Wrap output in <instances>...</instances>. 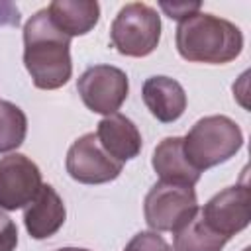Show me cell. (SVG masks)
Masks as SVG:
<instances>
[{"instance_id":"obj_1","label":"cell","mask_w":251,"mask_h":251,"mask_svg":"<svg viewBox=\"0 0 251 251\" xmlns=\"http://www.w3.org/2000/svg\"><path fill=\"white\" fill-rule=\"evenodd\" d=\"M24 65L41 90H57L73 75L71 37L55 27L47 8L37 10L24 25Z\"/></svg>"},{"instance_id":"obj_2","label":"cell","mask_w":251,"mask_h":251,"mask_svg":"<svg viewBox=\"0 0 251 251\" xmlns=\"http://www.w3.org/2000/svg\"><path fill=\"white\" fill-rule=\"evenodd\" d=\"M175 41L178 55L190 63L226 65L237 59L243 49L241 29L229 20L206 12L178 22Z\"/></svg>"},{"instance_id":"obj_3","label":"cell","mask_w":251,"mask_h":251,"mask_svg":"<svg viewBox=\"0 0 251 251\" xmlns=\"http://www.w3.org/2000/svg\"><path fill=\"white\" fill-rule=\"evenodd\" d=\"M241 145L243 131L227 116L200 118L182 137L184 157L198 173L229 161Z\"/></svg>"},{"instance_id":"obj_4","label":"cell","mask_w":251,"mask_h":251,"mask_svg":"<svg viewBox=\"0 0 251 251\" xmlns=\"http://www.w3.org/2000/svg\"><path fill=\"white\" fill-rule=\"evenodd\" d=\"M161 39V18L155 8L143 2H129L120 8L110 25L112 47L126 57L151 55Z\"/></svg>"},{"instance_id":"obj_5","label":"cell","mask_w":251,"mask_h":251,"mask_svg":"<svg viewBox=\"0 0 251 251\" xmlns=\"http://www.w3.org/2000/svg\"><path fill=\"white\" fill-rule=\"evenodd\" d=\"M198 212V200L192 186L175 182H155L143 200L145 224L151 231H176Z\"/></svg>"},{"instance_id":"obj_6","label":"cell","mask_w":251,"mask_h":251,"mask_svg":"<svg viewBox=\"0 0 251 251\" xmlns=\"http://www.w3.org/2000/svg\"><path fill=\"white\" fill-rule=\"evenodd\" d=\"M76 90L88 110L112 116L126 102L129 92V80L127 75L118 67L94 65L78 76Z\"/></svg>"},{"instance_id":"obj_7","label":"cell","mask_w":251,"mask_h":251,"mask_svg":"<svg viewBox=\"0 0 251 251\" xmlns=\"http://www.w3.org/2000/svg\"><path fill=\"white\" fill-rule=\"evenodd\" d=\"M67 173L73 180L82 184H104L120 176L124 163L108 155L96 139V133H84L67 151Z\"/></svg>"},{"instance_id":"obj_8","label":"cell","mask_w":251,"mask_h":251,"mask_svg":"<svg viewBox=\"0 0 251 251\" xmlns=\"http://www.w3.org/2000/svg\"><path fill=\"white\" fill-rule=\"evenodd\" d=\"M202 220L226 239L243 231L251 220V192L247 184H235L214 194L204 208H200Z\"/></svg>"},{"instance_id":"obj_9","label":"cell","mask_w":251,"mask_h":251,"mask_svg":"<svg viewBox=\"0 0 251 251\" xmlns=\"http://www.w3.org/2000/svg\"><path fill=\"white\" fill-rule=\"evenodd\" d=\"M39 167L22 153L0 159V210L14 212L25 208L41 188Z\"/></svg>"},{"instance_id":"obj_10","label":"cell","mask_w":251,"mask_h":251,"mask_svg":"<svg viewBox=\"0 0 251 251\" xmlns=\"http://www.w3.org/2000/svg\"><path fill=\"white\" fill-rule=\"evenodd\" d=\"M67 218L63 198L51 184H41L35 198L24 208V226L33 239H47L55 235Z\"/></svg>"},{"instance_id":"obj_11","label":"cell","mask_w":251,"mask_h":251,"mask_svg":"<svg viewBox=\"0 0 251 251\" xmlns=\"http://www.w3.org/2000/svg\"><path fill=\"white\" fill-rule=\"evenodd\" d=\"M143 102L161 124L176 122L186 110V92L178 80L163 75L149 76L141 88Z\"/></svg>"},{"instance_id":"obj_12","label":"cell","mask_w":251,"mask_h":251,"mask_svg":"<svg viewBox=\"0 0 251 251\" xmlns=\"http://www.w3.org/2000/svg\"><path fill=\"white\" fill-rule=\"evenodd\" d=\"M96 139L102 145V149L120 163L135 159L143 145L137 126L127 116L118 112L98 122Z\"/></svg>"},{"instance_id":"obj_13","label":"cell","mask_w":251,"mask_h":251,"mask_svg":"<svg viewBox=\"0 0 251 251\" xmlns=\"http://www.w3.org/2000/svg\"><path fill=\"white\" fill-rule=\"evenodd\" d=\"M151 165L163 182H175L184 186H194L200 175L184 157L182 137H165L153 151Z\"/></svg>"},{"instance_id":"obj_14","label":"cell","mask_w":251,"mask_h":251,"mask_svg":"<svg viewBox=\"0 0 251 251\" xmlns=\"http://www.w3.org/2000/svg\"><path fill=\"white\" fill-rule=\"evenodd\" d=\"M47 12L55 27L67 37L86 35L100 18V6L94 0H55Z\"/></svg>"},{"instance_id":"obj_15","label":"cell","mask_w":251,"mask_h":251,"mask_svg":"<svg viewBox=\"0 0 251 251\" xmlns=\"http://www.w3.org/2000/svg\"><path fill=\"white\" fill-rule=\"evenodd\" d=\"M229 239L216 233L198 212L175 231L173 251H222Z\"/></svg>"},{"instance_id":"obj_16","label":"cell","mask_w":251,"mask_h":251,"mask_svg":"<svg viewBox=\"0 0 251 251\" xmlns=\"http://www.w3.org/2000/svg\"><path fill=\"white\" fill-rule=\"evenodd\" d=\"M27 133V118L22 108L0 100V153L18 149Z\"/></svg>"},{"instance_id":"obj_17","label":"cell","mask_w":251,"mask_h":251,"mask_svg":"<svg viewBox=\"0 0 251 251\" xmlns=\"http://www.w3.org/2000/svg\"><path fill=\"white\" fill-rule=\"evenodd\" d=\"M124 251H173V247L157 231H139L127 241Z\"/></svg>"},{"instance_id":"obj_18","label":"cell","mask_w":251,"mask_h":251,"mask_svg":"<svg viewBox=\"0 0 251 251\" xmlns=\"http://www.w3.org/2000/svg\"><path fill=\"white\" fill-rule=\"evenodd\" d=\"M159 6H161V10H163L171 20H176V22L186 20L188 16L200 12V8H202L200 2H161Z\"/></svg>"},{"instance_id":"obj_19","label":"cell","mask_w":251,"mask_h":251,"mask_svg":"<svg viewBox=\"0 0 251 251\" xmlns=\"http://www.w3.org/2000/svg\"><path fill=\"white\" fill-rule=\"evenodd\" d=\"M16 245H18V227L0 210V251H14Z\"/></svg>"},{"instance_id":"obj_20","label":"cell","mask_w":251,"mask_h":251,"mask_svg":"<svg viewBox=\"0 0 251 251\" xmlns=\"http://www.w3.org/2000/svg\"><path fill=\"white\" fill-rule=\"evenodd\" d=\"M20 24V10L14 2L0 0V27L4 25H18Z\"/></svg>"},{"instance_id":"obj_21","label":"cell","mask_w":251,"mask_h":251,"mask_svg":"<svg viewBox=\"0 0 251 251\" xmlns=\"http://www.w3.org/2000/svg\"><path fill=\"white\" fill-rule=\"evenodd\" d=\"M55 251H90V249H82V247H61V249H55Z\"/></svg>"},{"instance_id":"obj_22","label":"cell","mask_w":251,"mask_h":251,"mask_svg":"<svg viewBox=\"0 0 251 251\" xmlns=\"http://www.w3.org/2000/svg\"><path fill=\"white\" fill-rule=\"evenodd\" d=\"M243 251H249V247H247V249H243Z\"/></svg>"}]
</instances>
